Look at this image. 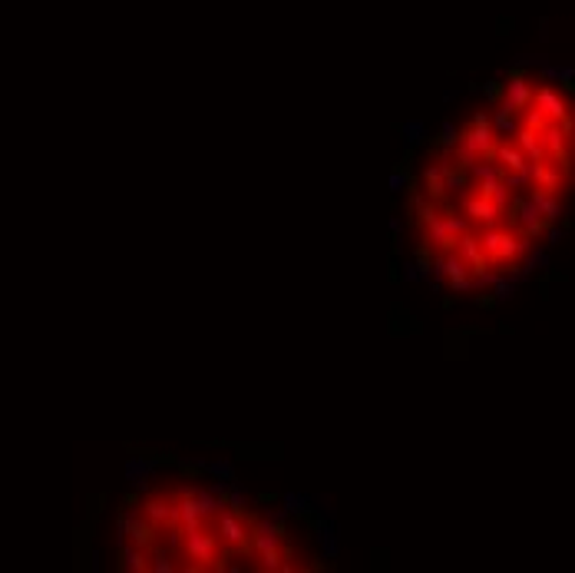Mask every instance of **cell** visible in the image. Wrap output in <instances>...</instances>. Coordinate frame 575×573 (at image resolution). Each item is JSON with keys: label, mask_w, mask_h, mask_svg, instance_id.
<instances>
[{"label": "cell", "mask_w": 575, "mask_h": 573, "mask_svg": "<svg viewBox=\"0 0 575 573\" xmlns=\"http://www.w3.org/2000/svg\"><path fill=\"white\" fill-rule=\"evenodd\" d=\"M499 139L493 137V119L486 117V113H476V117L470 119V127H463L460 133H457V153H460V159L467 166L473 163H493V149H496Z\"/></svg>", "instance_id": "5b68a950"}, {"label": "cell", "mask_w": 575, "mask_h": 573, "mask_svg": "<svg viewBox=\"0 0 575 573\" xmlns=\"http://www.w3.org/2000/svg\"><path fill=\"white\" fill-rule=\"evenodd\" d=\"M463 213H467V219H470L476 229H486V225H496L503 215H499V209L493 203H486L483 196L473 193L467 203H463Z\"/></svg>", "instance_id": "30bf717a"}, {"label": "cell", "mask_w": 575, "mask_h": 573, "mask_svg": "<svg viewBox=\"0 0 575 573\" xmlns=\"http://www.w3.org/2000/svg\"><path fill=\"white\" fill-rule=\"evenodd\" d=\"M175 557H179V570H219L225 567L231 554L222 550V544L215 540L209 524L192 527V530H179V540H175Z\"/></svg>", "instance_id": "6da1fadb"}, {"label": "cell", "mask_w": 575, "mask_h": 573, "mask_svg": "<svg viewBox=\"0 0 575 573\" xmlns=\"http://www.w3.org/2000/svg\"><path fill=\"white\" fill-rule=\"evenodd\" d=\"M437 265H440V272L447 275V279H450V285L453 289H470V269H467V265H463V259L457 253H443L440 259H437Z\"/></svg>", "instance_id": "7c38bea8"}, {"label": "cell", "mask_w": 575, "mask_h": 573, "mask_svg": "<svg viewBox=\"0 0 575 573\" xmlns=\"http://www.w3.org/2000/svg\"><path fill=\"white\" fill-rule=\"evenodd\" d=\"M251 567L265 573L275 570H291L288 564V547H285V534H281L278 524H265V520H255L251 524V540H249V554Z\"/></svg>", "instance_id": "3957f363"}, {"label": "cell", "mask_w": 575, "mask_h": 573, "mask_svg": "<svg viewBox=\"0 0 575 573\" xmlns=\"http://www.w3.org/2000/svg\"><path fill=\"white\" fill-rule=\"evenodd\" d=\"M453 253L460 255L463 259V265L470 269V275L473 279H486V272H489V263H486V255H483V249H479V239H476V233H467L457 239V245H453Z\"/></svg>", "instance_id": "9c48e42d"}, {"label": "cell", "mask_w": 575, "mask_h": 573, "mask_svg": "<svg viewBox=\"0 0 575 573\" xmlns=\"http://www.w3.org/2000/svg\"><path fill=\"white\" fill-rule=\"evenodd\" d=\"M479 249L486 255L489 269H513L516 263H523L529 253V239L513 225H486L476 233Z\"/></svg>", "instance_id": "7a4b0ae2"}, {"label": "cell", "mask_w": 575, "mask_h": 573, "mask_svg": "<svg viewBox=\"0 0 575 573\" xmlns=\"http://www.w3.org/2000/svg\"><path fill=\"white\" fill-rule=\"evenodd\" d=\"M251 524H255V517L245 514V507H219L209 517L212 534H215L225 554H249Z\"/></svg>", "instance_id": "277c9868"}, {"label": "cell", "mask_w": 575, "mask_h": 573, "mask_svg": "<svg viewBox=\"0 0 575 573\" xmlns=\"http://www.w3.org/2000/svg\"><path fill=\"white\" fill-rule=\"evenodd\" d=\"M123 534L129 544L143 547V550H153L159 544V530H156L146 517H133V520H123Z\"/></svg>", "instance_id": "8fae6325"}, {"label": "cell", "mask_w": 575, "mask_h": 573, "mask_svg": "<svg viewBox=\"0 0 575 573\" xmlns=\"http://www.w3.org/2000/svg\"><path fill=\"white\" fill-rule=\"evenodd\" d=\"M526 176L533 179L539 193H549V196H559L562 193V186L569 183V176L559 169L556 163H549V159H539V163H529Z\"/></svg>", "instance_id": "ba28073f"}, {"label": "cell", "mask_w": 575, "mask_h": 573, "mask_svg": "<svg viewBox=\"0 0 575 573\" xmlns=\"http://www.w3.org/2000/svg\"><path fill=\"white\" fill-rule=\"evenodd\" d=\"M423 196H427L430 203H443V199H447V179H443L440 166H430V169L423 173Z\"/></svg>", "instance_id": "5bb4252c"}, {"label": "cell", "mask_w": 575, "mask_h": 573, "mask_svg": "<svg viewBox=\"0 0 575 573\" xmlns=\"http://www.w3.org/2000/svg\"><path fill=\"white\" fill-rule=\"evenodd\" d=\"M119 570H149V550L136 544H126L119 550Z\"/></svg>", "instance_id": "9a60e30c"}, {"label": "cell", "mask_w": 575, "mask_h": 573, "mask_svg": "<svg viewBox=\"0 0 575 573\" xmlns=\"http://www.w3.org/2000/svg\"><path fill=\"white\" fill-rule=\"evenodd\" d=\"M149 570H179V557L173 554V550H156L153 547V557H149Z\"/></svg>", "instance_id": "2e32d148"}, {"label": "cell", "mask_w": 575, "mask_h": 573, "mask_svg": "<svg viewBox=\"0 0 575 573\" xmlns=\"http://www.w3.org/2000/svg\"><path fill=\"white\" fill-rule=\"evenodd\" d=\"M516 146L519 153L526 156V163H539V159H546V149H542V139H539V133H533V129H516Z\"/></svg>", "instance_id": "4fadbf2b"}, {"label": "cell", "mask_w": 575, "mask_h": 573, "mask_svg": "<svg viewBox=\"0 0 575 573\" xmlns=\"http://www.w3.org/2000/svg\"><path fill=\"white\" fill-rule=\"evenodd\" d=\"M533 107L542 110L549 119H566L572 117V103H569L562 93H559L552 83H539L536 80V87H533Z\"/></svg>", "instance_id": "52a82bcc"}, {"label": "cell", "mask_w": 575, "mask_h": 573, "mask_svg": "<svg viewBox=\"0 0 575 573\" xmlns=\"http://www.w3.org/2000/svg\"><path fill=\"white\" fill-rule=\"evenodd\" d=\"M143 517L159 530V534L173 537V547L179 540V504L175 494H153L143 501Z\"/></svg>", "instance_id": "8992f818"}]
</instances>
